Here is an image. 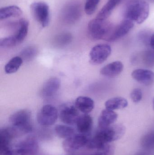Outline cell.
Masks as SVG:
<instances>
[{"instance_id":"cell-6","label":"cell","mask_w":154,"mask_h":155,"mask_svg":"<svg viewBox=\"0 0 154 155\" xmlns=\"http://www.w3.org/2000/svg\"><path fill=\"white\" fill-rule=\"evenodd\" d=\"M30 10L34 19L42 27L48 26L50 22V11L47 3L42 2H35L32 4Z\"/></svg>"},{"instance_id":"cell-17","label":"cell","mask_w":154,"mask_h":155,"mask_svg":"<svg viewBox=\"0 0 154 155\" xmlns=\"http://www.w3.org/2000/svg\"><path fill=\"white\" fill-rule=\"evenodd\" d=\"M76 125L77 129L80 134L88 136L92 130L93 119L90 116L85 114L80 116Z\"/></svg>"},{"instance_id":"cell-3","label":"cell","mask_w":154,"mask_h":155,"mask_svg":"<svg viewBox=\"0 0 154 155\" xmlns=\"http://www.w3.org/2000/svg\"><path fill=\"white\" fill-rule=\"evenodd\" d=\"M114 26L107 20L96 18L91 20L87 27L88 33L94 40L106 41L112 33Z\"/></svg>"},{"instance_id":"cell-1","label":"cell","mask_w":154,"mask_h":155,"mask_svg":"<svg viewBox=\"0 0 154 155\" xmlns=\"http://www.w3.org/2000/svg\"><path fill=\"white\" fill-rule=\"evenodd\" d=\"M124 131V127L119 125L99 128L94 137L89 140L86 146L89 149L103 150L109 143L121 138Z\"/></svg>"},{"instance_id":"cell-26","label":"cell","mask_w":154,"mask_h":155,"mask_svg":"<svg viewBox=\"0 0 154 155\" xmlns=\"http://www.w3.org/2000/svg\"><path fill=\"white\" fill-rule=\"evenodd\" d=\"M143 63L148 67L154 66V51H146L142 55Z\"/></svg>"},{"instance_id":"cell-36","label":"cell","mask_w":154,"mask_h":155,"mask_svg":"<svg viewBox=\"0 0 154 155\" xmlns=\"http://www.w3.org/2000/svg\"><path fill=\"white\" fill-rule=\"evenodd\" d=\"M151 1H152V2H154V0H151Z\"/></svg>"},{"instance_id":"cell-34","label":"cell","mask_w":154,"mask_h":155,"mask_svg":"<svg viewBox=\"0 0 154 155\" xmlns=\"http://www.w3.org/2000/svg\"><path fill=\"white\" fill-rule=\"evenodd\" d=\"M153 107H154V98L153 99Z\"/></svg>"},{"instance_id":"cell-23","label":"cell","mask_w":154,"mask_h":155,"mask_svg":"<svg viewBox=\"0 0 154 155\" xmlns=\"http://www.w3.org/2000/svg\"><path fill=\"white\" fill-rule=\"evenodd\" d=\"M23 63V59L19 56L12 58L5 65V71L6 74L14 73L20 69Z\"/></svg>"},{"instance_id":"cell-27","label":"cell","mask_w":154,"mask_h":155,"mask_svg":"<svg viewBox=\"0 0 154 155\" xmlns=\"http://www.w3.org/2000/svg\"><path fill=\"white\" fill-rule=\"evenodd\" d=\"M18 44L16 39L12 35L0 40V47L2 48H11Z\"/></svg>"},{"instance_id":"cell-11","label":"cell","mask_w":154,"mask_h":155,"mask_svg":"<svg viewBox=\"0 0 154 155\" xmlns=\"http://www.w3.org/2000/svg\"><path fill=\"white\" fill-rule=\"evenodd\" d=\"M89 140L87 136L80 134H75L65 139L62 143V147L66 152L71 153L86 145Z\"/></svg>"},{"instance_id":"cell-13","label":"cell","mask_w":154,"mask_h":155,"mask_svg":"<svg viewBox=\"0 0 154 155\" xmlns=\"http://www.w3.org/2000/svg\"><path fill=\"white\" fill-rule=\"evenodd\" d=\"M61 85V81L57 77L48 79L42 86L41 94L44 98H49L57 93Z\"/></svg>"},{"instance_id":"cell-2","label":"cell","mask_w":154,"mask_h":155,"mask_svg":"<svg viewBox=\"0 0 154 155\" xmlns=\"http://www.w3.org/2000/svg\"><path fill=\"white\" fill-rule=\"evenodd\" d=\"M150 7L144 0H131L125 8V19L131 20L134 23L141 24L148 18Z\"/></svg>"},{"instance_id":"cell-20","label":"cell","mask_w":154,"mask_h":155,"mask_svg":"<svg viewBox=\"0 0 154 155\" xmlns=\"http://www.w3.org/2000/svg\"><path fill=\"white\" fill-rule=\"evenodd\" d=\"M122 0H108L106 3L102 7L97 15L96 18L107 20L110 16L113 10Z\"/></svg>"},{"instance_id":"cell-21","label":"cell","mask_w":154,"mask_h":155,"mask_svg":"<svg viewBox=\"0 0 154 155\" xmlns=\"http://www.w3.org/2000/svg\"><path fill=\"white\" fill-rule=\"evenodd\" d=\"M127 105L128 102L126 99L120 97L110 98L105 103V106L106 109L113 111L125 108Z\"/></svg>"},{"instance_id":"cell-12","label":"cell","mask_w":154,"mask_h":155,"mask_svg":"<svg viewBox=\"0 0 154 155\" xmlns=\"http://www.w3.org/2000/svg\"><path fill=\"white\" fill-rule=\"evenodd\" d=\"M134 23L131 20L124 19L117 26H114L112 33L106 41L113 42L126 35L134 27Z\"/></svg>"},{"instance_id":"cell-30","label":"cell","mask_w":154,"mask_h":155,"mask_svg":"<svg viewBox=\"0 0 154 155\" xmlns=\"http://www.w3.org/2000/svg\"><path fill=\"white\" fill-rule=\"evenodd\" d=\"M131 98L134 103H137L142 100L143 93L140 88H136L131 92Z\"/></svg>"},{"instance_id":"cell-19","label":"cell","mask_w":154,"mask_h":155,"mask_svg":"<svg viewBox=\"0 0 154 155\" xmlns=\"http://www.w3.org/2000/svg\"><path fill=\"white\" fill-rule=\"evenodd\" d=\"M22 15L20 8L16 5H10L0 9V20H6L11 17H19Z\"/></svg>"},{"instance_id":"cell-31","label":"cell","mask_w":154,"mask_h":155,"mask_svg":"<svg viewBox=\"0 0 154 155\" xmlns=\"http://www.w3.org/2000/svg\"><path fill=\"white\" fill-rule=\"evenodd\" d=\"M98 151L96 153L90 155H113L114 153L113 148L108 144L103 150Z\"/></svg>"},{"instance_id":"cell-7","label":"cell","mask_w":154,"mask_h":155,"mask_svg":"<svg viewBox=\"0 0 154 155\" xmlns=\"http://www.w3.org/2000/svg\"><path fill=\"white\" fill-rule=\"evenodd\" d=\"M57 108L51 104L43 106L39 111L37 116L38 123L43 126H49L54 124L58 117Z\"/></svg>"},{"instance_id":"cell-14","label":"cell","mask_w":154,"mask_h":155,"mask_svg":"<svg viewBox=\"0 0 154 155\" xmlns=\"http://www.w3.org/2000/svg\"><path fill=\"white\" fill-rule=\"evenodd\" d=\"M132 76L136 81L145 85H150L154 82V72L150 70L137 69L132 73Z\"/></svg>"},{"instance_id":"cell-22","label":"cell","mask_w":154,"mask_h":155,"mask_svg":"<svg viewBox=\"0 0 154 155\" xmlns=\"http://www.w3.org/2000/svg\"><path fill=\"white\" fill-rule=\"evenodd\" d=\"M55 131L58 137L63 139H67L76 134L75 130L73 127L64 125L56 126Z\"/></svg>"},{"instance_id":"cell-25","label":"cell","mask_w":154,"mask_h":155,"mask_svg":"<svg viewBox=\"0 0 154 155\" xmlns=\"http://www.w3.org/2000/svg\"><path fill=\"white\" fill-rule=\"evenodd\" d=\"M99 2L100 0H86L84 7L86 13L88 15L93 14L96 12Z\"/></svg>"},{"instance_id":"cell-24","label":"cell","mask_w":154,"mask_h":155,"mask_svg":"<svg viewBox=\"0 0 154 155\" xmlns=\"http://www.w3.org/2000/svg\"><path fill=\"white\" fill-rule=\"evenodd\" d=\"M142 147L148 150L154 149V131H151L144 135L141 140Z\"/></svg>"},{"instance_id":"cell-4","label":"cell","mask_w":154,"mask_h":155,"mask_svg":"<svg viewBox=\"0 0 154 155\" xmlns=\"http://www.w3.org/2000/svg\"><path fill=\"white\" fill-rule=\"evenodd\" d=\"M9 122L18 136L32 131L31 113L27 109L20 110L12 114Z\"/></svg>"},{"instance_id":"cell-29","label":"cell","mask_w":154,"mask_h":155,"mask_svg":"<svg viewBox=\"0 0 154 155\" xmlns=\"http://www.w3.org/2000/svg\"><path fill=\"white\" fill-rule=\"evenodd\" d=\"M37 53V50L33 47H29L21 52L22 57L24 59L30 60L33 58Z\"/></svg>"},{"instance_id":"cell-33","label":"cell","mask_w":154,"mask_h":155,"mask_svg":"<svg viewBox=\"0 0 154 155\" xmlns=\"http://www.w3.org/2000/svg\"><path fill=\"white\" fill-rule=\"evenodd\" d=\"M150 44L151 47L154 51V34L152 35L150 38Z\"/></svg>"},{"instance_id":"cell-28","label":"cell","mask_w":154,"mask_h":155,"mask_svg":"<svg viewBox=\"0 0 154 155\" xmlns=\"http://www.w3.org/2000/svg\"><path fill=\"white\" fill-rule=\"evenodd\" d=\"M72 36L69 33H62L58 35L55 39L57 44L60 45H64L68 43L71 41Z\"/></svg>"},{"instance_id":"cell-16","label":"cell","mask_w":154,"mask_h":155,"mask_svg":"<svg viewBox=\"0 0 154 155\" xmlns=\"http://www.w3.org/2000/svg\"><path fill=\"white\" fill-rule=\"evenodd\" d=\"M118 114L113 110L105 109L101 112L98 119V126L99 128H106L110 126L116 121Z\"/></svg>"},{"instance_id":"cell-35","label":"cell","mask_w":154,"mask_h":155,"mask_svg":"<svg viewBox=\"0 0 154 155\" xmlns=\"http://www.w3.org/2000/svg\"><path fill=\"white\" fill-rule=\"evenodd\" d=\"M137 155H145L143 154H138Z\"/></svg>"},{"instance_id":"cell-15","label":"cell","mask_w":154,"mask_h":155,"mask_svg":"<svg viewBox=\"0 0 154 155\" xmlns=\"http://www.w3.org/2000/svg\"><path fill=\"white\" fill-rule=\"evenodd\" d=\"M124 70V65L119 61L107 64L100 70V74L105 77L114 78L118 76Z\"/></svg>"},{"instance_id":"cell-18","label":"cell","mask_w":154,"mask_h":155,"mask_svg":"<svg viewBox=\"0 0 154 155\" xmlns=\"http://www.w3.org/2000/svg\"><path fill=\"white\" fill-rule=\"evenodd\" d=\"M75 106L80 112L85 114H87L94 109L95 103L93 99L90 97L80 96L76 99Z\"/></svg>"},{"instance_id":"cell-5","label":"cell","mask_w":154,"mask_h":155,"mask_svg":"<svg viewBox=\"0 0 154 155\" xmlns=\"http://www.w3.org/2000/svg\"><path fill=\"white\" fill-rule=\"evenodd\" d=\"M82 15V6L77 1H70L65 5L61 9L60 18L61 21L67 24L71 25L76 23Z\"/></svg>"},{"instance_id":"cell-8","label":"cell","mask_w":154,"mask_h":155,"mask_svg":"<svg viewBox=\"0 0 154 155\" xmlns=\"http://www.w3.org/2000/svg\"><path fill=\"white\" fill-rule=\"evenodd\" d=\"M14 148L17 155H35L39 151V143L35 137H29L18 143Z\"/></svg>"},{"instance_id":"cell-9","label":"cell","mask_w":154,"mask_h":155,"mask_svg":"<svg viewBox=\"0 0 154 155\" xmlns=\"http://www.w3.org/2000/svg\"><path fill=\"white\" fill-rule=\"evenodd\" d=\"M111 51V46L108 45H97L92 48L90 53V61L94 64H101L109 57Z\"/></svg>"},{"instance_id":"cell-10","label":"cell","mask_w":154,"mask_h":155,"mask_svg":"<svg viewBox=\"0 0 154 155\" xmlns=\"http://www.w3.org/2000/svg\"><path fill=\"white\" fill-rule=\"evenodd\" d=\"M79 117L78 109L76 106L71 104H66L61 107L59 117L64 124L69 125L75 124Z\"/></svg>"},{"instance_id":"cell-32","label":"cell","mask_w":154,"mask_h":155,"mask_svg":"<svg viewBox=\"0 0 154 155\" xmlns=\"http://www.w3.org/2000/svg\"><path fill=\"white\" fill-rule=\"evenodd\" d=\"M0 155H17L14 148L11 147L0 148Z\"/></svg>"}]
</instances>
